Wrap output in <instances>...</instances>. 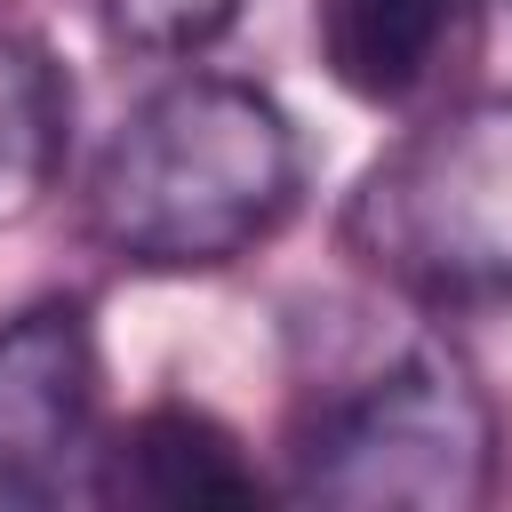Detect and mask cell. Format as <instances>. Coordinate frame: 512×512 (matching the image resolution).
Wrapping results in <instances>:
<instances>
[{
    "label": "cell",
    "mask_w": 512,
    "mask_h": 512,
    "mask_svg": "<svg viewBox=\"0 0 512 512\" xmlns=\"http://www.w3.org/2000/svg\"><path fill=\"white\" fill-rule=\"evenodd\" d=\"M496 480V408L440 336L304 384L288 424V496L344 512H472Z\"/></svg>",
    "instance_id": "7a4b0ae2"
},
{
    "label": "cell",
    "mask_w": 512,
    "mask_h": 512,
    "mask_svg": "<svg viewBox=\"0 0 512 512\" xmlns=\"http://www.w3.org/2000/svg\"><path fill=\"white\" fill-rule=\"evenodd\" d=\"M96 328L48 296L0 320V504L96 496Z\"/></svg>",
    "instance_id": "277c9868"
},
{
    "label": "cell",
    "mask_w": 512,
    "mask_h": 512,
    "mask_svg": "<svg viewBox=\"0 0 512 512\" xmlns=\"http://www.w3.org/2000/svg\"><path fill=\"white\" fill-rule=\"evenodd\" d=\"M360 272L416 304L512 296V96H464L368 160L344 200Z\"/></svg>",
    "instance_id": "3957f363"
},
{
    "label": "cell",
    "mask_w": 512,
    "mask_h": 512,
    "mask_svg": "<svg viewBox=\"0 0 512 512\" xmlns=\"http://www.w3.org/2000/svg\"><path fill=\"white\" fill-rule=\"evenodd\" d=\"M472 24L480 0H312V40L328 80L376 112L432 96L472 48Z\"/></svg>",
    "instance_id": "5b68a950"
},
{
    "label": "cell",
    "mask_w": 512,
    "mask_h": 512,
    "mask_svg": "<svg viewBox=\"0 0 512 512\" xmlns=\"http://www.w3.org/2000/svg\"><path fill=\"white\" fill-rule=\"evenodd\" d=\"M304 200L296 120L232 72L160 80L96 152L80 216L112 264L224 272L256 256Z\"/></svg>",
    "instance_id": "6da1fadb"
},
{
    "label": "cell",
    "mask_w": 512,
    "mask_h": 512,
    "mask_svg": "<svg viewBox=\"0 0 512 512\" xmlns=\"http://www.w3.org/2000/svg\"><path fill=\"white\" fill-rule=\"evenodd\" d=\"M96 8H104V24H112L128 48H160V56H176V48L216 40L248 0H96Z\"/></svg>",
    "instance_id": "ba28073f"
},
{
    "label": "cell",
    "mask_w": 512,
    "mask_h": 512,
    "mask_svg": "<svg viewBox=\"0 0 512 512\" xmlns=\"http://www.w3.org/2000/svg\"><path fill=\"white\" fill-rule=\"evenodd\" d=\"M96 496H120V504H256L264 480L208 408L160 400L104 448Z\"/></svg>",
    "instance_id": "8992f818"
},
{
    "label": "cell",
    "mask_w": 512,
    "mask_h": 512,
    "mask_svg": "<svg viewBox=\"0 0 512 512\" xmlns=\"http://www.w3.org/2000/svg\"><path fill=\"white\" fill-rule=\"evenodd\" d=\"M64 120H72L64 72L48 64L40 40L0 24V224H16L48 192L64 160Z\"/></svg>",
    "instance_id": "52a82bcc"
}]
</instances>
